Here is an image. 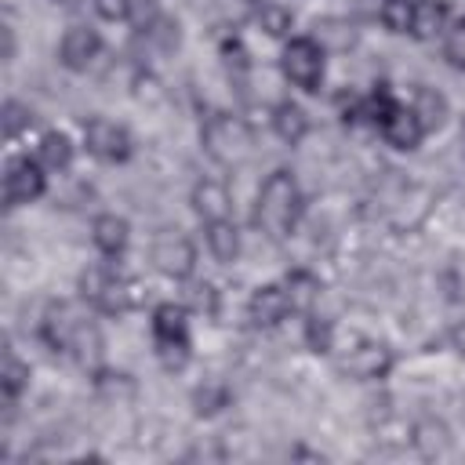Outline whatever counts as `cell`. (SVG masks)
<instances>
[{
	"mask_svg": "<svg viewBox=\"0 0 465 465\" xmlns=\"http://www.w3.org/2000/svg\"><path fill=\"white\" fill-rule=\"evenodd\" d=\"M80 294L84 302H91L98 312H109V316H120L127 309L138 305V283L113 272L109 265H91L80 272Z\"/></svg>",
	"mask_w": 465,
	"mask_h": 465,
	"instance_id": "obj_4",
	"label": "cell"
},
{
	"mask_svg": "<svg viewBox=\"0 0 465 465\" xmlns=\"http://www.w3.org/2000/svg\"><path fill=\"white\" fill-rule=\"evenodd\" d=\"M443 29H447V7H443V0H414L411 36L432 40V36H443Z\"/></svg>",
	"mask_w": 465,
	"mask_h": 465,
	"instance_id": "obj_18",
	"label": "cell"
},
{
	"mask_svg": "<svg viewBox=\"0 0 465 465\" xmlns=\"http://www.w3.org/2000/svg\"><path fill=\"white\" fill-rule=\"evenodd\" d=\"M280 65L294 87L316 91L323 80V44L316 36H291L283 54H280Z\"/></svg>",
	"mask_w": 465,
	"mask_h": 465,
	"instance_id": "obj_6",
	"label": "cell"
},
{
	"mask_svg": "<svg viewBox=\"0 0 465 465\" xmlns=\"http://www.w3.org/2000/svg\"><path fill=\"white\" fill-rule=\"evenodd\" d=\"M149 258H153V265H156L163 276H171V280H189V276H193V265H196V247H193V240L182 236L178 229H163V232H156V240H153V247H149Z\"/></svg>",
	"mask_w": 465,
	"mask_h": 465,
	"instance_id": "obj_7",
	"label": "cell"
},
{
	"mask_svg": "<svg viewBox=\"0 0 465 465\" xmlns=\"http://www.w3.org/2000/svg\"><path fill=\"white\" fill-rule=\"evenodd\" d=\"M29 124H33L29 105H22V102L7 98V102H4V134H7V142H11V138H18L22 131H29Z\"/></svg>",
	"mask_w": 465,
	"mask_h": 465,
	"instance_id": "obj_28",
	"label": "cell"
},
{
	"mask_svg": "<svg viewBox=\"0 0 465 465\" xmlns=\"http://www.w3.org/2000/svg\"><path fill=\"white\" fill-rule=\"evenodd\" d=\"M287 312H291V302H287L283 283H262V287H254V294L247 302V320L254 327H276Z\"/></svg>",
	"mask_w": 465,
	"mask_h": 465,
	"instance_id": "obj_13",
	"label": "cell"
},
{
	"mask_svg": "<svg viewBox=\"0 0 465 465\" xmlns=\"http://www.w3.org/2000/svg\"><path fill=\"white\" fill-rule=\"evenodd\" d=\"M91 240L105 258H116V254H124V247L131 240V229L120 214H98L94 225H91Z\"/></svg>",
	"mask_w": 465,
	"mask_h": 465,
	"instance_id": "obj_15",
	"label": "cell"
},
{
	"mask_svg": "<svg viewBox=\"0 0 465 465\" xmlns=\"http://www.w3.org/2000/svg\"><path fill=\"white\" fill-rule=\"evenodd\" d=\"M381 25L389 33H411L414 22V0H381Z\"/></svg>",
	"mask_w": 465,
	"mask_h": 465,
	"instance_id": "obj_25",
	"label": "cell"
},
{
	"mask_svg": "<svg viewBox=\"0 0 465 465\" xmlns=\"http://www.w3.org/2000/svg\"><path fill=\"white\" fill-rule=\"evenodd\" d=\"M153 345L156 360L167 371H182L189 363V320L182 305H156L153 312Z\"/></svg>",
	"mask_w": 465,
	"mask_h": 465,
	"instance_id": "obj_5",
	"label": "cell"
},
{
	"mask_svg": "<svg viewBox=\"0 0 465 465\" xmlns=\"http://www.w3.org/2000/svg\"><path fill=\"white\" fill-rule=\"evenodd\" d=\"M193 211L203 218V225L207 222H218V218H229L232 196H229L225 182H214V178L196 182V189H193Z\"/></svg>",
	"mask_w": 465,
	"mask_h": 465,
	"instance_id": "obj_14",
	"label": "cell"
},
{
	"mask_svg": "<svg viewBox=\"0 0 465 465\" xmlns=\"http://www.w3.org/2000/svg\"><path fill=\"white\" fill-rule=\"evenodd\" d=\"M443 58H447V65L465 69V15L454 18V22L443 29Z\"/></svg>",
	"mask_w": 465,
	"mask_h": 465,
	"instance_id": "obj_26",
	"label": "cell"
},
{
	"mask_svg": "<svg viewBox=\"0 0 465 465\" xmlns=\"http://www.w3.org/2000/svg\"><path fill=\"white\" fill-rule=\"evenodd\" d=\"M378 131H381V138H385L392 149H418V142L425 138L421 120H418V116H414V109H411V105H403V102H396V105L381 116Z\"/></svg>",
	"mask_w": 465,
	"mask_h": 465,
	"instance_id": "obj_11",
	"label": "cell"
},
{
	"mask_svg": "<svg viewBox=\"0 0 465 465\" xmlns=\"http://www.w3.org/2000/svg\"><path fill=\"white\" fill-rule=\"evenodd\" d=\"M142 36L156 40V47L163 51H174L178 47V22H167V18H156L149 29H142Z\"/></svg>",
	"mask_w": 465,
	"mask_h": 465,
	"instance_id": "obj_32",
	"label": "cell"
},
{
	"mask_svg": "<svg viewBox=\"0 0 465 465\" xmlns=\"http://www.w3.org/2000/svg\"><path fill=\"white\" fill-rule=\"evenodd\" d=\"M160 18V0H127V22L142 33Z\"/></svg>",
	"mask_w": 465,
	"mask_h": 465,
	"instance_id": "obj_31",
	"label": "cell"
},
{
	"mask_svg": "<svg viewBox=\"0 0 465 465\" xmlns=\"http://www.w3.org/2000/svg\"><path fill=\"white\" fill-rule=\"evenodd\" d=\"M450 345H454V349H458V352L465 356V320L450 327Z\"/></svg>",
	"mask_w": 465,
	"mask_h": 465,
	"instance_id": "obj_34",
	"label": "cell"
},
{
	"mask_svg": "<svg viewBox=\"0 0 465 465\" xmlns=\"http://www.w3.org/2000/svg\"><path fill=\"white\" fill-rule=\"evenodd\" d=\"M40 338L54 349L73 356L76 363H94L102 356V334L98 327L76 312V305L69 302H51L44 320H40Z\"/></svg>",
	"mask_w": 465,
	"mask_h": 465,
	"instance_id": "obj_1",
	"label": "cell"
},
{
	"mask_svg": "<svg viewBox=\"0 0 465 465\" xmlns=\"http://www.w3.org/2000/svg\"><path fill=\"white\" fill-rule=\"evenodd\" d=\"M305 341H309L312 352H331L334 349V323L309 312V320H305Z\"/></svg>",
	"mask_w": 465,
	"mask_h": 465,
	"instance_id": "obj_27",
	"label": "cell"
},
{
	"mask_svg": "<svg viewBox=\"0 0 465 465\" xmlns=\"http://www.w3.org/2000/svg\"><path fill=\"white\" fill-rule=\"evenodd\" d=\"M40 163L51 171H65L73 163V142L62 131H47L40 138Z\"/></svg>",
	"mask_w": 465,
	"mask_h": 465,
	"instance_id": "obj_24",
	"label": "cell"
},
{
	"mask_svg": "<svg viewBox=\"0 0 465 465\" xmlns=\"http://www.w3.org/2000/svg\"><path fill=\"white\" fill-rule=\"evenodd\" d=\"M25 385H29V367L7 349V352H4V371H0V392H4V403L15 407V400L25 392Z\"/></svg>",
	"mask_w": 465,
	"mask_h": 465,
	"instance_id": "obj_22",
	"label": "cell"
},
{
	"mask_svg": "<svg viewBox=\"0 0 465 465\" xmlns=\"http://www.w3.org/2000/svg\"><path fill=\"white\" fill-rule=\"evenodd\" d=\"M84 145L91 156L105 160V163H120L131 156V134L124 124L105 120V116H91L84 124Z\"/></svg>",
	"mask_w": 465,
	"mask_h": 465,
	"instance_id": "obj_9",
	"label": "cell"
},
{
	"mask_svg": "<svg viewBox=\"0 0 465 465\" xmlns=\"http://www.w3.org/2000/svg\"><path fill=\"white\" fill-rule=\"evenodd\" d=\"M44 189H47V178H44L40 160H29V156L7 160V167H4V203L7 207L33 203L44 196Z\"/></svg>",
	"mask_w": 465,
	"mask_h": 465,
	"instance_id": "obj_8",
	"label": "cell"
},
{
	"mask_svg": "<svg viewBox=\"0 0 465 465\" xmlns=\"http://www.w3.org/2000/svg\"><path fill=\"white\" fill-rule=\"evenodd\" d=\"M94 11L105 22H127V0H94Z\"/></svg>",
	"mask_w": 465,
	"mask_h": 465,
	"instance_id": "obj_33",
	"label": "cell"
},
{
	"mask_svg": "<svg viewBox=\"0 0 465 465\" xmlns=\"http://www.w3.org/2000/svg\"><path fill=\"white\" fill-rule=\"evenodd\" d=\"M185 302H189V309H196V312H207V316L218 312V291H214V283H207V280L189 283Z\"/></svg>",
	"mask_w": 465,
	"mask_h": 465,
	"instance_id": "obj_29",
	"label": "cell"
},
{
	"mask_svg": "<svg viewBox=\"0 0 465 465\" xmlns=\"http://www.w3.org/2000/svg\"><path fill=\"white\" fill-rule=\"evenodd\" d=\"M193 400H196V414H214V411H222L229 403V389L222 381H207V385L196 389Z\"/></svg>",
	"mask_w": 465,
	"mask_h": 465,
	"instance_id": "obj_30",
	"label": "cell"
},
{
	"mask_svg": "<svg viewBox=\"0 0 465 465\" xmlns=\"http://www.w3.org/2000/svg\"><path fill=\"white\" fill-rule=\"evenodd\" d=\"M341 371L360 378V381H378L392 371V349L381 345V341H356L341 356Z\"/></svg>",
	"mask_w": 465,
	"mask_h": 465,
	"instance_id": "obj_10",
	"label": "cell"
},
{
	"mask_svg": "<svg viewBox=\"0 0 465 465\" xmlns=\"http://www.w3.org/2000/svg\"><path fill=\"white\" fill-rule=\"evenodd\" d=\"M254 22H258L269 36H287L291 25H294V15H291V7H283V4H276V0H258V4H254Z\"/></svg>",
	"mask_w": 465,
	"mask_h": 465,
	"instance_id": "obj_23",
	"label": "cell"
},
{
	"mask_svg": "<svg viewBox=\"0 0 465 465\" xmlns=\"http://www.w3.org/2000/svg\"><path fill=\"white\" fill-rule=\"evenodd\" d=\"M411 443H414L425 458H436V454H443V450L450 447V432H447L443 421L425 418V421H418V425L411 429Z\"/></svg>",
	"mask_w": 465,
	"mask_h": 465,
	"instance_id": "obj_21",
	"label": "cell"
},
{
	"mask_svg": "<svg viewBox=\"0 0 465 465\" xmlns=\"http://www.w3.org/2000/svg\"><path fill=\"white\" fill-rule=\"evenodd\" d=\"M272 131L287 142V145H298L302 138H305V131H309V116H305V109L302 105H294V102H280L276 109H272Z\"/></svg>",
	"mask_w": 465,
	"mask_h": 465,
	"instance_id": "obj_19",
	"label": "cell"
},
{
	"mask_svg": "<svg viewBox=\"0 0 465 465\" xmlns=\"http://www.w3.org/2000/svg\"><path fill=\"white\" fill-rule=\"evenodd\" d=\"M200 142L218 167H240L251 156V127L232 113H211L203 120Z\"/></svg>",
	"mask_w": 465,
	"mask_h": 465,
	"instance_id": "obj_3",
	"label": "cell"
},
{
	"mask_svg": "<svg viewBox=\"0 0 465 465\" xmlns=\"http://www.w3.org/2000/svg\"><path fill=\"white\" fill-rule=\"evenodd\" d=\"M283 291H287L291 312H302V316H309L312 305L320 302V280H316L309 269H294V272H287Z\"/></svg>",
	"mask_w": 465,
	"mask_h": 465,
	"instance_id": "obj_16",
	"label": "cell"
},
{
	"mask_svg": "<svg viewBox=\"0 0 465 465\" xmlns=\"http://www.w3.org/2000/svg\"><path fill=\"white\" fill-rule=\"evenodd\" d=\"M302 218V189L298 178L291 171H272L262 189H258V203H254V225L269 236V240H287L294 232Z\"/></svg>",
	"mask_w": 465,
	"mask_h": 465,
	"instance_id": "obj_2",
	"label": "cell"
},
{
	"mask_svg": "<svg viewBox=\"0 0 465 465\" xmlns=\"http://www.w3.org/2000/svg\"><path fill=\"white\" fill-rule=\"evenodd\" d=\"M207 247L211 254L229 265L240 258V229L232 225V218H218V222H207Z\"/></svg>",
	"mask_w": 465,
	"mask_h": 465,
	"instance_id": "obj_17",
	"label": "cell"
},
{
	"mask_svg": "<svg viewBox=\"0 0 465 465\" xmlns=\"http://www.w3.org/2000/svg\"><path fill=\"white\" fill-rule=\"evenodd\" d=\"M98 51H102V40H98V33L91 25H69L65 36H62V44H58V58L73 73L87 69L98 58Z\"/></svg>",
	"mask_w": 465,
	"mask_h": 465,
	"instance_id": "obj_12",
	"label": "cell"
},
{
	"mask_svg": "<svg viewBox=\"0 0 465 465\" xmlns=\"http://www.w3.org/2000/svg\"><path fill=\"white\" fill-rule=\"evenodd\" d=\"M411 109H414V116L421 120L425 134L436 131V127L447 120V98H443L436 87H414V102H411Z\"/></svg>",
	"mask_w": 465,
	"mask_h": 465,
	"instance_id": "obj_20",
	"label": "cell"
}]
</instances>
